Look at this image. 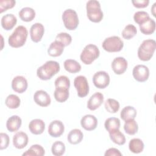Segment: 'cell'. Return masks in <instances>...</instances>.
Wrapping results in <instances>:
<instances>
[{
	"label": "cell",
	"mask_w": 156,
	"mask_h": 156,
	"mask_svg": "<svg viewBox=\"0 0 156 156\" xmlns=\"http://www.w3.org/2000/svg\"><path fill=\"white\" fill-rule=\"evenodd\" d=\"M60 69V65L57 62L49 60L46 62L37 69V75L40 79L42 80H48L58 73Z\"/></svg>",
	"instance_id": "6da1fadb"
},
{
	"label": "cell",
	"mask_w": 156,
	"mask_h": 156,
	"mask_svg": "<svg viewBox=\"0 0 156 156\" xmlns=\"http://www.w3.org/2000/svg\"><path fill=\"white\" fill-rule=\"evenodd\" d=\"M28 35V31L24 26H18L9 37L8 43L12 48H18L22 47L25 44Z\"/></svg>",
	"instance_id": "7a4b0ae2"
},
{
	"label": "cell",
	"mask_w": 156,
	"mask_h": 156,
	"mask_svg": "<svg viewBox=\"0 0 156 156\" xmlns=\"http://www.w3.org/2000/svg\"><path fill=\"white\" fill-rule=\"evenodd\" d=\"M156 49V42L152 39H147L141 43L138 49L140 60L146 62L151 60Z\"/></svg>",
	"instance_id": "3957f363"
},
{
	"label": "cell",
	"mask_w": 156,
	"mask_h": 156,
	"mask_svg": "<svg viewBox=\"0 0 156 156\" xmlns=\"http://www.w3.org/2000/svg\"><path fill=\"white\" fill-rule=\"evenodd\" d=\"M87 15L90 21L99 23L102 21L104 14L101 10V4L96 0H90L86 4Z\"/></svg>",
	"instance_id": "277c9868"
},
{
	"label": "cell",
	"mask_w": 156,
	"mask_h": 156,
	"mask_svg": "<svg viewBox=\"0 0 156 156\" xmlns=\"http://www.w3.org/2000/svg\"><path fill=\"white\" fill-rule=\"evenodd\" d=\"M99 55L100 51L98 46L95 44H89L85 46L82 50L80 55V58L83 63L90 65L99 57Z\"/></svg>",
	"instance_id": "5b68a950"
},
{
	"label": "cell",
	"mask_w": 156,
	"mask_h": 156,
	"mask_svg": "<svg viewBox=\"0 0 156 156\" xmlns=\"http://www.w3.org/2000/svg\"><path fill=\"white\" fill-rule=\"evenodd\" d=\"M102 46L105 51L108 52H116L122 50L124 42L118 36H112L104 40Z\"/></svg>",
	"instance_id": "8992f818"
},
{
	"label": "cell",
	"mask_w": 156,
	"mask_h": 156,
	"mask_svg": "<svg viewBox=\"0 0 156 156\" xmlns=\"http://www.w3.org/2000/svg\"><path fill=\"white\" fill-rule=\"evenodd\" d=\"M62 20L65 27L69 30H75L79 23L77 12L71 9H68L63 12Z\"/></svg>",
	"instance_id": "52a82bcc"
},
{
	"label": "cell",
	"mask_w": 156,
	"mask_h": 156,
	"mask_svg": "<svg viewBox=\"0 0 156 156\" xmlns=\"http://www.w3.org/2000/svg\"><path fill=\"white\" fill-rule=\"evenodd\" d=\"M74 85L76 88L77 95L80 98L87 96L89 93V85L88 80L84 76H78L74 80Z\"/></svg>",
	"instance_id": "ba28073f"
},
{
	"label": "cell",
	"mask_w": 156,
	"mask_h": 156,
	"mask_svg": "<svg viewBox=\"0 0 156 156\" xmlns=\"http://www.w3.org/2000/svg\"><path fill=\"white\" fill-rule=\"evenodd\" d=\"M110 76L108 74L104 71L96 72L93 77V82L94 85L99 89L106 88L110 83Z\"/></svg>",
	"instance_id": "9c48e42d"
},
{
	"label": "cell",
	"mask_w": 156,
	"mask_h": 156,
	"mask_svg": "<svg viewBox=\"0 0 156 156\" xmlns=\"http://www.w3.org/2000/svg\"><path fill=\"white\" fill-rule=\"evenodd\" d=\"M133 78L138 82H144L149 77V69L144 65H137L134 66L132 71Z\"/></svg>",
	"instance_id": "30bf717a"
},
{
	"label": "cell",
	"mask_w": 156,
	"mask_h": 156,
	"mask_svg": "<svg viewBox=\"0 0 156 156\" xmlns=\"http://www.w3.org/2000/svg\"><path fill=\"white\" fill-rule=\"evenodd\" d=\"M127 61L122 57H118L113 59L112 62V69L113 72L118 75L124 73L127 68Z\"/></svg>",
	"instance_id": "8fae6325"
},
{
	"label": "cell",
	"mask_w": 156,
	"mask_h": 156,
	"mask_svg": "<svg viewBox=\"0 0 156 156\" xmlns=\"http://www.w3.org/2000/svg\"><path fill=\"white\" fill-rule=\"evenodd\" d=\"M65 126L63 123L60 120H54L49 125L48 133L54 138L60 136L64 132Z\"/></svg>",
	"instance_id": "7c38bea8"
},
{
	"label": "cell",
	"mask_w": 156,
	"mask_h": 156,
	"mask_svg": "<svg viewBox=\"0 0 156 156\" xmlns=\"http://www.w3.org/2000/svg\"><path fill=\"white\" fill-rule=\"evenodd\" d=\"M44 33V26L40 23H34L30 29V36L32 41L38 43L41 41Z\"/></svg>",
	"instance_id": "4fadbf2b"
},
{
	"label": "cell",
	"mask_w": 156,
	"mask_h": 156,
	"mask_svg": "<svg viewBox=\"0 0 156 156\" xmlns=\"http://www.w3.org/2000/svg\"><path fill=\"white\" fill-rule=\"evenodd\" d=\"M28 83L26 79L22 76L15 77L12 81V88L13 91L18 93H23L26 91Z\"/></svg>",
	"instance_id": "5bb4252c"
},
{
	"label": "cell",
	"mask_w": 156,
	"mask_h": 156,
	"mask_svg": "<svg viewBox=\"0 0 156 156\" xmlns=\"http://www.w3.org/2000/svg\"><path fill=\"white\" fill-rule=\"evenodd\" d=\"M34 100L37 105L41 107H47L51 102L50 96L46 91L42 90L35 91L34 95Z\"/></svg>",
	"instance_id": "9a60e30c"
},
{
	"label": "cell",
	"mask_w": 156,
	"mask_h": 156,
	"mask_svg": "<svg viewBox=\"0 0 156 156\" xmlns=\"http://www.w3.org/2000/svg\"><path fill=\"white\" fill-rule=\"evenodd\" d=\"M98 123L97 118L93 115H86L80 120L81 126L88 131L94 130L97 127Z\"/></svg>",
	"instance_id": "2e32d148"
},
{
	"label": "cell",
	"mask_w": 156,
	"mask_h": 156,
	"mask_svg": "<svg viewBox=\"0 0 156 156\" xmlns=\"http://www.w3.org/2000/svg\"><path fill=\"white\" fill-rule=\"evenodd\" d=\"M28 141L27 135L23 131L16 132L13 137V144L15 147L18 149L24 148L27 145Z\"/></svg>",
	"instance_id": "e0dca14e"
},
{
	"label": "cell",
	"mask_w": 156,
	"mask_h": 156,
	"mask_svg": "<svg viewBox=\"0 0 156 156\" xmlns=\"http://www.w3.org/2000/svg\"><path fill=\"white\" fill-rule=\"evenodd\" d=\"M104 102V95L100 92L94 93L87 102V108L91 110H95L98 108Z\"/></svg>",
	"instance_id": "ac0fdd59"
},
{
	"label": "cell",
	"mask_w": 156,
	"mask_h": 156,
	"mask_svg": "<svg viewBox=\"0 0 156 156\" xmlns=\"http://www.w3.org/2000/svg\"><path fill=\"white\" fill-rule=\"evenodd\" d=\"M29 129L34 135H40L45 129V123L41 119H32L29 124Z\"/></svg>",
	"instance_id": "d6986e66"
},
{
	"label": "cell",
	"mask_w": 156,
	"mask_h": 156,
	"mask_svg": "<svg viewBox=\"0 0 156 156\" xmlns=\"http://www.w3.org/2000/svg\"><path fill=\"white\" fill-rule=\"evenodd\" d=\"M17 23L16 17L12 13H7L1 18V24L3 29L6 30L12 29Z\"/></svg>",
	"instance_id": "ffe728a7"
},
{
	"label": "cell",
	"mask_w": 156,
	"mask_h": 156,
	"mask_svg": "<svg viewBox=\"0 0 156 156\" xmlns=\"http://www.w3.org/2000/svg\"><path fill=\"white\" fill-rule=\"evenodd\" d=\"M22 124V120L18 115H12L6 122V127L10 132H15L19 130Z\"/></svg>",
	"instance_id": "44dd1931"
},
{
	"label": "cell",
	"mask_w": 156,
	"mask_h": 156,
	"mask_svg": "<svg viewBox=\"0 0 156 156\" xmlns=\"http://www.w3.org/2000/svg\"><path fill=\"white\" fill-rule=\"evenodd\" d=\"M64 47L61 43L55 40L50 44L48 49V54L51 57H58L62 54Z\"/></svg>",
	"instance_id": "7402d4cb"
},
{
	"label": "cell",
	"mask_w": 156,
	"mask_h": 156,
	"mask_svg": "<svg viewBox=\"0 0 156 156\" xmlns=\"http://www.w3.org/2000/svg\"><path fill=\"white\" fill-rule=\"evenodd\" d=\"M83 137V134L80 129H74L68 134L67 140L71 144H77L82 141Z\"/></svg>",
	"instance_id": "603a6c76"
},
{
	"label": "cell",
	"mask_w": 156,
	"mask_h": 156,
	"mask_svg": "<svg viewBox=\"0 0 156 156\" xmlns=\"http://www.w3.org/2000/svg\"><path fill=\"white\" fill-rule=\"evenodd\" d=\"M18 15L22 21L29 22L32 21L35 17V12L32 8L26 7L20 10Z\"/></svg>",
	"instance_id": "cb8c5ba5"
},
{
	"label": "cell",
	"mask_w": 156,
	"mask_h": 156,
	"mask_svg": "<svg viewBox=\"0 0 156 156\" xmlns=\"http://www.w3.org/2000/svg\"><path fill=\"white\" fill-rule=\"evenodd\" d=\"M139 27L141 33L145 35H151L155 32V21L150 18L145 23L139 25Z\"/></svg>",
	"instance_id": "d4e9b609"
},
{
	"label": "cell",
	"mask_w": 156,
	"mask_h": 156,
	"mask_svg": "<svg viewBox=\"0 0 156 156\" xmlns=\"http://www.w3.org/2000/svg\"><path fill=\"white\" fill-rule=\"evenodd\" d=\"M136 116V110L132 106H126L124 107L120 113L121 118L124 121L133 119Z\"/></svg>",
	"instance_id": "484cf974"
},
{
	"label": "cell",
	"mask_w": 156,
	"mask_h": 156,
	"mask_svg": "<svg viewBox=\"0 0 156 156\" xmlns=\"http://www.w3.org/2000/svg\"><path fill=\"white\" fill-rule=\"evenodd\" d=\"M144 144L140 138H133L130 140L129 143V150L134 154H139L143 152Z\"/></svg>",
	"instance_id": "4316f807"
},
{
	"label": "cell",
	"mask_w": 156,
	"mask_h": 156,
	"mask_svg": "<svg viewBox=\"0 0 156 156\" xmlns=\"http://www.w3.org/2000/svg\"><path fill=\"white\" fill-rule=\"evenodd\" d=\"M121 122L119 119L115 117H111L107 118L104 122L105 129L110 133L115 130L119 129Z\"/></svg>",
	"instance_id": "83f0119b"
},
{
	"label": "cell",
	"mask_w": 156,
	"mask_h": 156,
	"mask_svg": "<svg viewBox=\"0 0 156 156\" xmlns=\"http://www.w3.org/2000/svg\"><path fill=\"white\" fill-rule=\"evenodd\" d=\"M69 89L65 88H55L54 93L55 99L58 102H64L69 98Z\"/></svg>",
	"instance_id": "f1b7e54d"
},
{
	"label": "cell",
	"mask_w": 156,
	"mask_h": 156,
	"mask_svg": "<svg viewBox=\"0 0 156 156\" xmlns=\"http://www.w3.org/2000/svg\"><path fill=\"white\" fill-rule=\"evenodd\" d=\"M65 70L70 73H76L81 70L80 63L73 59H67L64 62Z\"/></svg>",
	"instance_id": "f546056e"
},
{
	"label": "cell",
	"mask_w": 156,
	"mask_h": 156,
	"mask_svg": "<svg viewBox=\"0 0 156 156\" xmlns=\"http://www.w3.org/2000/svg\"><path fill=\"white\" fill-rule=\"evenodd\" d=\"M45 154L44 148L39 144L32 145L30 148L23 154V155H29V156H43Z\"/></svg>",
	"instance_id": "4dcf8cb0"
},
{
	"label": "cell",
	"mask_w": 156,
	"mask_h": 156,
	"mask_svg": "<svg viewBox=\"0 0 156 156\" xmlns=\"http://www.w3.org/2000/svg\"><path fill=\"white\" fill-rule=\"evenodd\" d=\"M109 136L110 140L116 144L123 145L126 143V137L119 129L109 133Z\"/></svg>",
	"instance_id": "1f68e13d"
},
{
	"label": "cell",
	"mask_w": 156,
	"mask_h": 156,
	"mask_svg": "<svg viewBox=\"0 0 156 156\" xmlns=\"http://www.w3.org/2000/svg\"><path fill=\"white\" fill-rule=\"evenodd\" d=\"M6 106L10 109H15L20 107L21 100L20 98L13 94H9L5 100Z\"/></svg>",
	"instance_id": "d6a6232c"
},
{
	"label": "cell",
	"mask_w": 156,
	"mask_h": 156,
	"mask_svg": "<svg viewBox=\"0 0 156 156\" xmlns=\"http://www.w3.org/2000/svg\"><path fill=\"white\" fill-rule=\"evenodd\" d=\"M104 107L105 110L110 113H115L119 109V103L115 99L108 98L104 102Z\"/></svg>",
	"instance_id": "836d02e7"
},
{
	"label": "cell",
	"mask_w": 156,
	"mask_h": 156,
	"mask_svg": "<svg viewBox=\"0 0 156 156\" xmlns=\"http://www.w3.org/2000/svg\"><path fill=\"white\" fill-rule=\"evenodd\" d=\"M124 129L126 133L130 135H135L138 130V126L135 119L125 121Z\"/></svg>",
	"instance_id": "e575fe53"
},
{
	"label": "cell",
	"mask_w": 156,
	"mask_h": 156,
	"mask_svg": "<svg viewBox=\"0 0 156 156\" xmlns=\"http://www.w3.org/2000/svg\"><path fill=\"white\" fill-rule=\"evenodd\" d=\"M137 33L136 27L133 24H127L122 31V36L126 40H130L134 37Z\"/></svg>",
	"instance_id": "d590c367"
},
{
	"label": "cell",
	"mask_w": 156,
	"mask_h": 156,
	"mask_svg": "<svg viewBox=\"0 0 156 156\" xmlns=\"http://www.w3.org/2000/svg\"><path fill=\"white\" fill-rule=\"evenodd\" d=\"M65 145L60 141H55L51 147L52 154L55 156H61L65 152Z\"/></svg>",
	"instance_id": "8d00e7d4"
},
{
	"label": "cell",
	"mask_w": 156,
	"mask_h": 156,
	"mask_svg": "<svg viewBox=\"0 0 156 156\" xmlns=\"http://www.w3.org/2000/svg\"><path fill=\"white\" fill-rule=\"evenodd\" d=\"M150 18L149 15L145 11H138L134 13L133 20L136 23L140 25Z\"/></svg>",
	"instance_id": "74e56055"
},
{
	"label": "cell",
	"mask_w": 156,
	"mask_h": 156,
	"mask_svg": "<svg viewBox=\"0 0 156 156\" xmlns=\"http://www.w3.org/2000/svg\"><path fill=\"white\" fill-rule=\"evenodd\" d=\"M55 40L61 43L65 47L71 44L72 37L66 32H60L56 35Z\"/></svg>",
	"instance_id": "f35d334b"
},
{
	"label": "cell",
	"mask_w": 156,
	"mask_h": 156,
	"mask_svg": "<svg viewBox=\"0 0 156 156\" xmlns=\"http://www.w3.org/2000/svg\"><path fill=\"white\" fill-rule=\"evenodd\" d=\"M54 85L55 88L60 87L69 89L70 87V80L66 76H60L55 79Z\"/></svg>",
	"instance_id": "ab89813d"
},
{
	"label": "cell",
	"mask_w": 156,
	"mask_h": 156,
	"mask_svg": "<svg viewBox=\"0 0 156 156\" xmlns=\"http://www.w3.org/2000/svg\"><path fill=\"white\" fill-rule=\"evenodd\" d=\"M16 4L14 0H1L0 1V13L6 11L7 9L13 8Z\"/></svg>",
	"instance_id": "60d3db41"
},
{
	"label": "cell",
	"mask_w": 156,
	"mask_h": 156,
	"mask_svg": "<svg viewBox=\"0 0 156 156\" xmlns=\"http://www.w3.org/2000/svg\"><path fill=\"white\" fill-rule=\"evenodd\" d=\"M0 138H1L0 149L3 150L6 149L9 146V144L10 143V138L9 135L5 133H1Z\"/></svg>",
	"instance_id": "b9f144b4"
},
{
	"label": "cell",
	"mask_w": 156,
	"mask_h": 156,
	"mask_svg": "<svg viewBox=\"0 0 156 156\" xmlns=\"http://www.w3.org/2000/svg\"><path fill=\"white\" fill-rule=\"evenodd\" d=\"M132 3L135 7L136 8H145L149 3V0H134L132 1Z\"/></svg>",
	"instance_id": "7bdbcfd3"
},
{
	"label": "cell",
	"mask_w": 156,
	"mask_h": 156,
	"mask_svg": "<svg viewBox=\"0 0 156 156\" xmlns=\"http://www.w3.org/2000/svg\"><path fill=\"white\" fill-rule=\"evenodd\" d=\"M105 156H113V155H115V156H121L122 154L121 153V152L117 149L116 148H114V147H112V148H109L108 149H107L105 154H104Z\"/></svg>",
	"instance_id": "ee69618b"
},
{
	"label": "cell",
	"mask_w": 156,
	"mask_h": 156,
	"mask_svg": "<svg viewBox=\"0 0 156 156\" xmlns=\"http://www.w3.org/2000/svg\"><path fill=\"white\" fill-rule=\"evenodd\" d=\"M155 4H156V2H155L154 4H153V6L152 7V15L154 16H155V13L154 12L155 11Z\"/></svg>",
	"instance_id": "f6af8a7d"
}]
</instances>
